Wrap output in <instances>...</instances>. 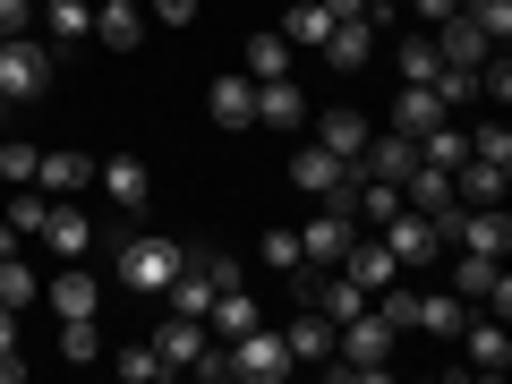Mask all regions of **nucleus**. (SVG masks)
Segmentation results:
<instances>
[{
  "label": "nucleus",
  "mask_w": 512,
  "mask_h": 384,
  "mask_svg": "<svg viewBox=\"0 0 512 384\" xmlns=\"http://www.w3.org/2000/svg\"><path fill=\"white\" fill-rule=\"evenodd\" d=\"M393 342L402 333L384 325L376 308H359L350 325H333V376H393Z\"/></svg>",
  "instance_id": "nucleus-1"
},
{
  "label": "nucleus",
  "mask_w": 512,
  "mask_h": 384,
  "mask_svg": "<svg viewBox=\"0 0 512 384\" xmlns=\"http://www.w3.org/2000/svg\"><path fill=\"white\" fill-rule=\"evenodd\" d=\"M180 274V239H154V231H128L120 239V282L128 291H163Z\"/></svg>",
  "instance_id": "nucleus-2"
},
{
  "label": "nucleus",
  "mask_w": 512,
  "mask_h": 384,
  "mask_svg": "<svg viewBox=\"0 0 512 384\" xmlns=\"http://www.w3.org/2000/svg\"><path fill=\"white\" fill-rule=\"evenodd\" d=\"M0 94L9 103H35V94H52V52L26 35H0Z\"/></svg>",
  "instance_id": "nucleus-3"
},
{
  "label": "nucleus",
  "mask_w": 512,
  "mask_h": 384,
  "mask_svg": "<svg viewBox=\"0 0 512 384\" xmlns=\"http://www.w3.org/2000/svg\"><path fill=\"white\" fill-rule=\"evenodd\" d=\"M504 188H512V146H470L461 154V171H453L461 205H504Z\"/></svg>",
  "instance_id": "nucleus-4"
},
{
  "label": "nucleus",
  "mask_w": 512,
  "mask_h": 384,
  "mask_svg": "<svg viewBox=\"0 0 512 384\" xmlns=\"http://www.w3.org/2000/svg\"><path fill=\"white\" fill-rule=\"evenodd\" d=\"M453 291L470 299V308H487V316H512V274H504V256H470V248H461V256H453Z\"/></svg>",
  "instance_id": "nucleus-5"
},
{
  "label": "nucleus",
  "mask_w": 512,
  "mask_h": 384,
  "mask_svg": "<svg viewBox=\"0 0 512 384\" xmlns=\"http://www.w3.org/2000/svg\"><path fill=\"white\" fill-rule=\"evenodd\" d=\"M376 239L393 248V265H436V256H444V231H436V222L419 214V205H402V214H384V222H376Z\"/></svg>",
  "instance_id": "nucleus-6"
},
{
  "label": "nucleus",
  "mask_w": 512,
  "mask_h": 384,
  "mask_svg": "<svg viewBox=\"0 0 512 384\" xmlns=\"http://www.w3.org/2000/svg\"><path fill=\"white\" fill-rule=\"evenodd\" d=\"M350 231H359V222H350L342 205H325V197H316V214L299 222V256H308L316 274H333V265H342V248H350Z\"/></svg>",
  "instance_id": "nucleus-7"
},
{
  "label": "nucleus",
  "mask_w": 512,
  "mask_h": 384,
  "mask_svg": "<svg viewBox=\"0 0 512 384\" xmlns=\"http://www.w3.org/2000/svg\"><path fill=\"white\" fill-rule=\"evenodd\" d=\"M205 342H214V333H205V316H180V308H171L163 325H154V359H163L171 376H188V367L205 359Z\"/></svg>",
  "instance_id": "nucleus-8"
},
{
  "label": "nucleus",
  "mask_w": 512,
  "mask_h": 384,
  "mask_svg": "<svg viewBox=\"0 0 512 384\" xmlns=\"http://www.w3.org/2000/svg\"><path fill=\"white\" fill-rule=\"evenodd\" d=\"M333 274H350V282H359L367 299H376L384 282H402V265H393V248H384V239H367V231H350V248H342V265H333Z\"/></svg>",
  "instance_id": "nucleus-9"
},
{
  "label": "nucleus",
  "mask_w": 512,
  "mask_h": 384,
  "mask_svg": "<svg viewBox=\"0 0 512 384\" xmlns=\"http://www.w3.org/2000/svg\"><path fill=\"white\" fill-rule=\"evenodd\" d=\"M94 180H103V197H111V205H120V214H128V222H137V214H146V205H154V171H146V163H137V154H111V163H103V171H94Z\"/></svg>",
  "instance_id": "nucleus-10"
},
{
  "label": "nucleus",
  "mask_w": 512,
  "mask_h": 384,
  "mask_svg": "<svg viewBox=\"0 0 512 384\" xmlns=\"http://www.w3.org/2000/svg\"><path fill=\"white\" fill-rule=\"evenodd\" d=\"M461 325H470V299H461V291H410V333H427V342H453Z\"/></svg>",
  "instance_id": "nucleus-11"
},
{
  "label": "nucleus",
  "mask_w": 512,
  "mask_h": 384,
  "mask_svg": "<svg viewBox=\"0 0 512 384\" xmlns=\"http://www.w3.org/2000/svg\"><path fill=\"white\" fill-rule=\"evenodd\" d=\"M410 163H419V137H402V128H367V146H359V180H402Z\"/></svg>",
  "instance_id": "nucleus-12"
},
{
  "label": "nucleus",
  "mask_w": 512,
  "mask_h": 384,
  "mask_svg": "<svg viewBox=\"0 0 512 384\" xmlns=\"http://www.w3.org/2000/svg\"><path fill=\"white\" fill-rule=\"evenodd\" d=\"M453 342H461V359H470L478 376H504V367H512V333H504V316H478V325H461Z\"/></svg>",
  "instance_id": "nucleus-13"
},
{
  "label": "nucleus",
  "mask_w": 512,
  "mask_h": 384,
  "mask_svg": "<svg viewBox=\"0 0 512 384\" xmlns=\"http://www.w3.org/2000/svg\"><path fill=\"white\" fill-rule=\"evenodd\" d=\"M342 154H333V146H316V137H308V146H291V188H299V197H333V188H342Z\"/></svg>",
  "instance_id": "nucleus-14"
},
{
  "label": "nucleus",
  "mask_w": 512,
  "mask_h": 384,
  "mask_svg": "<svg viewBox=\"0 0 512 384\" xmlns=\"http://www.w3.org/2000/svg\"><path fill=\"white\" fill-rule=\"evenodd\" d=\"M402 205H419L427 222H444V214L461 205V197H453V171H436V163H410V171H402Z\"/></svg>",
  "instance_id": "nucleus-15"
},
{
  "label": "nucleus",
  "mask_w": 512,
  "mask_h": 384,
  "mask_svg": "<svg viewBox=\"0 0 512 384\" xmlns=\"http://www.w3.org/2000/svg\"><path fill=\"white\" fill-rule=\"evenodd\" d=\"M35 239H52V248L77 265V256H86V239H94V222H86V205H77V197H52V214H43Z\"/></svg>",
  "instance_id": "nucleus-16"
},
{
  "label": "nucleus",
  "mask_w": 512,
  "mask_h": 384,
  "mask_svg": "<svg viewBox=\"0 0 512 384\" xmlns=\"http://www.w3.org/2000/svg\"><path fill=\"white\" fill-rule=\"evenodd\" d=\"M299 120H308V94H299L291 77H265V86H256V128H282V137H291Z\"/></svg>",
  "instance_id": "nucleus-17"
},
{
  "label": "nucleus",
  "mask_w": 512,
  "mask_h": 384,
  "mask_svg": "<svg viewBox=\"0 0 512 384\" xmlns=\"http://www.w3.org/2000/svg\"><path fill=\"white\" fill-rule=\"evenodd\" d=\"M316 52H325L333 69H367V60H376V26L367 18H333V35L316 43Z\"/></svg>",
  "instance_id": "nucleus-18"
},
{
  "label": "nucleus",
  "mask_w": 512,
  "mask_h": 384,
  "mask_svg": "<svg viewBox=\"0 0 512 384\" xmlns=\"http://www.w3.org/2000/svg\"><path fill=\"white\" fill-rule=\"evenodd\" d=\"M436 120H453V103H444L436 86H402L393 94V128H402V137H427Z\"/></svg>",
  "instance_id": "nucleus-19"
},
{
  "label": "nucleus",
  "mask_w": 512,
  "mask_h": 384,
  "mask_svg": "<svg viewBox=\"0 0 512 384\" xmlns=\"http://www.w3.org/2000/svg\"><path fill=\"white\" fill-rule=\"evenodd\" d=\"M205 103H214L222 128H256V77H248V69H239V77H214V94H205Z\"/></svg>",
  "instance_id": "nucleus-20"
},
{
  "label": "nucleus",
  "mask_w": 512,
  "mask_h": 384,
  "mask_svg": "<svg viewBox=\"0 0 512 384\" xmlns=\"http://www.w3.org/2000/svg\"><path fill=\"white\" fill-rule=\"evenodd\" d=\"M316 146H333V154H342L350 171H359V146H367V120H359V111H350V103H333L325 120H316Z\"/></svg>",
  "instance_id": "nucleus-21"
},
{
  "label": "nucleus",
  "mask_w": 512,
  "mask_h": 384,
  "mask_svg": "<svg viewBox=\"0 0 512 384\" xmlns=\"http://www.w3.org/2000/svg\"><path fill=\"white\" fill-rule=\"evenodd\" d=\"M94 43L103 52H137L146 43V9H94Z\"/></svg>",
  "instance_id": "nucleus-22"
},
{
  "label": "nucleus",
  "mask_w": 512,
  "mask_h": 384,
  "mask_svg": "<svg viewBox=\"0 0 512 384\" xmlns=\"http://www.w3.org/2000/svg\"><path fill=\"white\" fill-rule=\"evenodd\" d=\"M248 77H256V86H265V77H291V35H282V26L248 35Z\"/></svg>",
  "instance_id": "nucleus-23"
},
{
  "label": "nucleus",
  "mask_w": 512,
  "mask_h": 384,
  "mask_svg": "<svg viewBox=\"0 0 512 384\" xmlns=\"http://www.w3.org/2000/svg\"><path fill=\"white\" fill-rule=\"evenodd\" d=\"M393 60H402V77H410V86H427V77L444 69V52H436V35H427V26H410V35L393 43Z\"/></svg>",
  "instance_id": "nucleus-24"
},
{
  "label": "nucleus",
  "mask_w": 512,
  "mask_h": 384,
  "mask_svg": "<svg viewBox=\"0 0 512 384\" xmlns=\"http://www.w3.org/2000/svg\"><path fill=\"white\" fill-rule=\"evenodd\" d=\"M43 299H52L60 316H94V274H86V256H77L60 282H43Z\"/></svg>",
  "instance_id": "nucleus-25"
},
{
  "label": "nucleus",
  "mask_w": 512,
  "mask_h": 384,
  "mask_svg": "<svg viewBox=\"0 0 512 384\" xmlns=\"http://www.w3.org/2000/svg\"><path fill=\"white\" fill-rule=\"evenodd\" d=\"M282 342H291V359H333V316H325V308L291 316V333H282Z\"/></svg>",
  "instance_id": "nucleus-26"
},
{
  "label": "nucleus",
  "mask_w": 512,
  "mask_h": 384,
  "mask_svg": "<svg viewBox=\"0 0 512 384\" xmlns=\"http://www.w3.org/2000/svg\"><path fill=\"white\" fill-rule=\"evenodd\" d=\"M43 26H52V43H86L94 35V0H43Z\"/></svg>",
  "instance_id": "nucleus-27"
},
{
  "label": "nucleus",
  "mask_w": 512,
  "mask_h": 384,
  "mask_svg": "<svg viewBox=\"0 0 512 384\" xmlns=\"http://www.w3.org/2000/svg\"><path fill=\"white\" fill-rule=\"evenodd\" d=\"M461 154H470V128H453V120H436L419 137V163H436V171H461Z\"/></svg>",
  "instance_id": "nucleus-28"
},
{
  "label": "nucleus",
  "mask_w": 512,
  "mask_h": 384,
  "mask_svg": "<svg viewBox=\"0 0 512 384\" xmlns=\"http://www.w3.org/2000/svg\"><path fill=\"white\" fill-rule=\"evenodd\" d=\"M86 154H43V171H35V188L43 197H77V188H86Z\"/></svg>",
  "instance_id": "nucleus-29"
},
{
  "label": "nucleus",
  "mask_w": 512,
  "mask_h": 384,
  "mask_svg": "<svg viewBox=\"0 0 512 384\" xmlns=\"http://www.w3.org/2000/svg\"><path fill=\"white\" fill-rule=\"evenodd\" d=\"M26 299H43V282L26 274V248H18V256H0V308L26 316Z\"/></svg>",
  "instance_id": "nucleus-30"
},
{
  "label": "nucleus",
  "mask_w": 512,
  "mask_h": 384,
  "mask_svg": "<svg viewBox=\"0 0 512 384\" xmlns=\"http://www.w3.org/2000/svg\"><path fill=\"white\" fill-rule=\"evenodd\" d=\"M256 256H265L274 274H299V265H308V256H299V222H274V231L256 239Z\"/></svg>",
  "instance_id": "nucleus-31"
},
{
  "label": "nucleus",
  "mask_w": 512,
  "mask_h": 384,
  "mask_svg": "<svg viewBox=\"0 0 512 384\" xmlns=\"http://www.w3.org/2000/svg\"><path fill=\"white\" fill-rule=\"evenodd\" d=\"M60 359H103V333H94V316H60Z\"/></svg>",
  "instance_id": "nucleus-32"
},
{
  "label": "nucleus",
  "mask_w": 512,
  "mask_h": 384,
  "mask_svg": "<svg viewBox=\"0 0 512 384\" xmlns=\"http://www.w3.org/2000/svg\"><path fill=\"white\" fill-rule=\"evenodd\" d=\"M35 171H43V146H18V137H0V180H9V188H35Z\"/></svg>",
  "instance_id": "nucleus-33"
},
{
  "label": "nucleus",
  "mask_w": 512,
  "mask_h": 384,
  "mask_svg": "<svg viewBox=\"0 0 512 384\" xmlns=\"http://www.w3.org/2000/svg\"><path fill=\"white\" fill-rule=\"evenodd\" d=\"M282 35H291V43H308V52H316V43L333 35V9H325V0H299V9H291V26H282Z\"/></svg>",
  "instance_id": "nucleus-34"
},
{
  "label": "nucleus",
  "mask_w": 512,
  "mask_h": 384,
  "mask_svg": "<svg viewBox=\"0 0 512 384\" xmlns=\"http://www.w3.org/2000/svg\"><path fill=\"white\" fill-rule=\"evenodd\" d=\"M43 214H52V197H43V188H18V197H9V214H0V222H9V231H18V239H35V231H43Z\"/></svg>",
  "instance_id": "nucleus-35"
},
{
  "label": "nucleus",
  "mask_w": 512,
  "mask_h": 384,
  "mask_svg": "<svg viewBox=\"0 0 512 384\" xmlns=\"http://www.w3.org/2000/svg\"><path fill=\"white\" fill-rule=\"evenodd\" d=\"M111 367H120L128 384H146V376H171V367L154 359V342H128V350H120V359H111Z\"/></svg>",
  "instance_id": "nucleus-36"
},
{
  "label": "nucleus",
  "mask_w": 512,
  "mask_h": 384,
  "mask_svg": "<svg viewBox=\"0 0 512 384\" xmlns=\"http://www.w3.org/2000/svg\"><path fill=\"white\" fill-rule=\"evenodd\" d=\"M35 26V0H0V35H26Z\"/></svg>",
  "instance_id": "nucleus-37"
},
{
  "label": "nucleus",
  "mask_w": 512,
  "mask_h": 384,
  "mask_svg": "<svg viewBox=\"0 0 512 384\" xmlns=\"http://www.w3.org/2000/svg\"><path fill=\"white\" fill-rule=\"evenodd\" d=\"M154 26H197V0H154Z\"/></svg>",
  "instance_id": "nucleus-38"
},
{
  "label": "nucleus",
  "mask_w": 512,
  "mask_h": 384,
  "mask_svg": "<svg viewBox=\"0 0 512 384\" xmlns=\"http://www.w3.org/2000/svg\"><path fill=\"white\" fill-rule=\"evenodd\" d=\"M453 9H461V0H410V18H419V26H444Z\"/></svg>",
  "instance_id": "nucleus-39"
},
{
  "label": "nucleus",
  "mask_w": 512,
  "mask_h": 384,
  "mask_svg": "<svg viewBox=\"0 0 512 384\" xmlns=\"http://www.w3.org/2000/svg\"><path fill=\"white\" fill-rule=\"evenodd\" d=\"M0 350H18V308H0Z\"/></svg>",
  "instance_id": "nucleus-40"
},
{
  "label": "nucleus",
  "mask_w": 512,
  "mask_h": 384,
  "mask_svg": "<svg viewBox=\"0 0 512 384\" xmlns=\"http://www.w3.org/2000/svg\"><path fill=\"white\" fill-rule=\"evenodd\" d=\"M325 9L333 18H367V0H325Z\"/></svg>",
  "instance_id": "nucleus-41"
},
{
  "label": "nucleus",
  "mask_w": 512,
  "mask_h": 384,
  "mask_svg": "<svg viewBox=\"0 0 512 384\" xmlns=\"http://www.w3.org/2000/svg\"><path fill=\"white\" fill-rule=\"evenodd\" d=\"M18 248H26V239H18V231H9V222H0V256H18Z\"/></svg>",
  "instance_id": "nucleus-42"
},
{
  "label": "nucleus",
  "mask_w": 512,
  "mask_h": 384,
  "mask_svg": "<svg viewBox=\"0 0 512 384\" xmlns=\"http://www.w3.org/2000/svg\"><path fill=\"white\" fill-rule=\"evenodd\" d=\"M94 9H146V0H94Z\"/></svg>",
  "instance_id": "nucleus-43"
},
{
  "label": "nucleus",
  "mask_w": 512,
  "mask_h": 384,
  "mask_svg": "<svg viewBox=\"0 0 512 384\" xmlns=\"http://www.w3.org/2000/svg\"><path fill=\"white\" fill-rule=\"evenodd\" d=\"M0 120H9V94H0Z\"/></svg>",
  "instance_id": "nucleus-44"
}]
</instances>
